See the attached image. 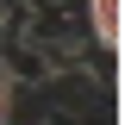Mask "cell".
Segmentation results:
<instances>
[{"label":"cell","mask_w":125,"mask_h":125,"mask_svg":"<svg viewBox=\"0 0 125 125\" xmlns=\"http://www.w3.org/2000/svg\"><path fill=\"white\" fill-rule=\"evenodd\" d=\"M81 25H88V44L119 50V31H125V0H81Z\"/></svg>","instance_id":"6da1fadb"}]
</instances>
